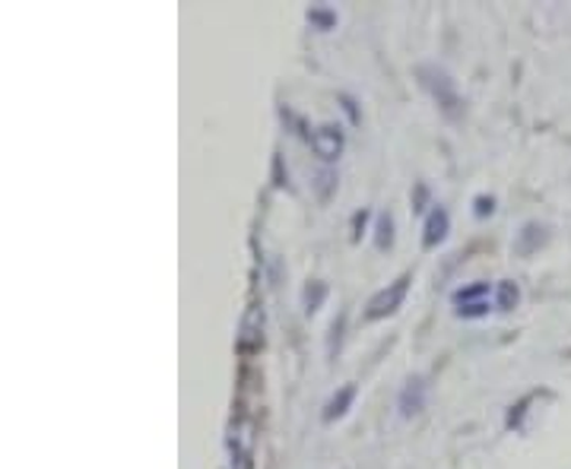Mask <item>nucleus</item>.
<instances>
[{
    "instance_id": "f257e3e1",
    "label": "nucleus",
    "mask_w": 571,
    "mask_h": 469,
    "mask_svg": "<svg viewBox=\"0 0 571 469\" xmlns=\"http://www.w3.org/2000/svg\"><path fill=\"white\" fill-rule=\"evenodd\" d=\"M416 76H419L423 90L438 102V108H442L445 115L460 117V112H464V98L457 93V83L451 80V73L442 71L438 64H419V67H416Z\"/></svg>"
},
{
    "instance_id": "f03ea898",
    "label": "nucleus",
    "mask_w": 571,
    "mask_h": 469,
    "mask_svg": "<svg viewBox=\"0 0 571 469\" xmlns=\"http://www.w3.org/2000/svg\"><path fill=\"white\" fill-rule=\"evenodd\" d=\"M492 292H496V285H489L486 280L470 282V285L457 289V292L451 295L454 314H457V317H464V321H479V317H486V314L496 308Z\"/></svg>"
},
{
    "instance_id": "7ed1b4c3",
    "label": "nucleus",
    "mask_w": 571,
    "mask_h": 469,
    "mask_svg": "<svg viewBox=\"0 0 571 469\" xmlns=\"http://www.w3.org/2000/svg\"><path fill=\"white\" fill-rule=\"evenodd\" d=\"M409 282H413V277L404 273V277H397L394 282H387L381 292H375V295H372V302L365 305V321H384V317L397 314L406 302Z\"/></svg>"
},
{
    "instance_id": "20e7f679",
    "label": "nucleus",
    "mask_w": 571,
    "mask_h": 469,
    "mask_svg": "<svg viewBox=\"0 0 571 469\" xmlns=\"http://www.w3.org/2000/svg\"><path fill=\"white\" fill-rule=\"evenodd\" d=\"M309 143L321 163H336V159L343 156V146H346L343 131H340L336 124H321V127H314L309 134Z\"/></svg>"
},
{
    "instance_id": "39448f33",
    "label": "nucleus",
    "mask_w": 571,
    "mask_h": 469,
    "mask_svg": "<svg viewBox=\"0 0 571 469\" xmlns=\"http://www.w3.org/2000/svg\"><path fill=\"white\" fill-rule=\"evenodd\" d=\"M263 346V308L251 305L241 314V327H238V352L241 355H255Z\"/></svg>"
},
{
    "instance_id": "423d86ee",
    "label": "nucleus",
    "mask_w": 571,
    "mask_h": 469,
    "mask_svg": "<svg viewBox=\"0 0 571 469\" xmlns=\"http://www.w3.org/2000/svg\"><path fill=\"white\" fill-rule=\"evenodd\" d=\"M448 232H451V212L445 207H432L426 212V226H423V248L426 251L438 248L448 238Z\"/></svg>"
},
{
    "instance_id": "0eeeda50",
    "label": "nucleus",
    "mask_w": 571,
    "mask_h": 469,
    "mask_svg": "<svg viewBox=\"0 0 571 469\" xmlns=\"http://www.w3.org/2000/svg\"><path fill=\"white\" fill-rule=\"evenodd\" d=\"M397 406H401V416H404V419L419 416V413L426 409V377H409L404 384V390H401Z\"/></svg>"
},
{
    "instance_id": "6e6552de",
    "label": "nucleus",
    "mask_w": 571,
    "mask_h": 469,
    "mask_svg": "<svg viewBox=\"0 0 571 469\" xmlns=\"http://www.w3.org/2000/svg\"><path fill=\"white\" fill-rule=\"evenodd\" d=\"M547 226H540V222H527L518 238H515V254H521V258H530V254H537L543 244H547Z\"/></svg>"
},
{
    "instance_id": "1a4fd4ad",
    "label": "nucleus",
    "mask_w": 571,
    "mask_h": 469,
    "mask_svg": "<svg viewBox=\"0 0 571 469\" xmlns=\"http://www.w3.org/2000/svg\"><path fill=\"white\" fill-rule=\"evenodd\" d=\"M356 394L359 387L356 384H343L331 399H328V406H324V423H336V419H343L350 409H353V403H356Z\"/></svg>"
},
{
    "instance_id": "9d476101",
    "label": "nucleus",
    "mask_w": 571,
    "mask_h": 469,
    "mask_svg": "<svg viewBox=\"0 0 571 469\" xmlns=\"http://www.w3.org/2000/svg\"><path fill=\"white\" fill-rule=\"evenodd\" d=\"M492 302H496V311H515L521 305V289L515 280H501L492 292Z\"/></svg>"
},
{
    "instance_id": "9b49d317",
    "label": "nucleus",
    "mask_w": 571,
    "mask_h": 469,
    "mask_svg": "<svg viewBox=\"0 0 571 469\" xmlns=\"http://www.w3.org/2000/svg\"><path fill=\"white\" fill-rule=\"evenodd\" d=\"M324 302H328V282H321V280L305 282V289H302V308H305V314L321 311Z\"/></svg>"
},
{
    "instance_id": "f8f14e48",
    "label": "nucleus",
    "mask_w": 571,
    "mask_h": 469,
    "mask_svg": "<svg viewBox=\"0 0 571 469\" xmlns=\"http://www.w3.org/2000/svg\"><path fill=\"white\" fill-rule=\"evenodd\" d=\"M375 248L378 251H391L394 248V216L391 212H378L375 216Z\"/></svg>"
},
{
    "instance_id": "ddd939ff",
    "label": "nucleus",
    "mask_w": 571,
    "mask_h": 469,
    "mask_svg": "<svg viewBox=\"0 0 571 469\" xmlns=\"http://www.w3.org/2000/svg\"><path fill=\"white\" fill-rule=\"evenodd\" d=\"M305 17H309V23L314 25V29H321V32H331L333 25H336V10H331V7H311Z\"/></svg>"
},
{
    "instance_id": "4468645a",
    "label": "nucleus",
    "mask_w": 571,
    "mask_h": 469,
    "mask_svg": "<svg viewBox=\"0 0 571 469\" xmlns=\"http://www.w3.org/2000/svg\"><path fill=\"white\" fill-rule=\"evenodd\" d=\"M333 188H336V175H333L331 168H324V171L318 175V197H321V200H328Z\"/></svg>"
},
{
    "instance_id": "2eb2a0df",
    "label": "nucleus",
    "mask_w": 571,
    "mask_h": 469,
    "mask_svg": "<svg viewBox=\"0 0 571 469\" xmlns=\"http://www.w3.org/2000/svg\"><path fill=\"white\" fill-rule=\"evenodd\" d=\"M496 212V197H486V194H479L474 200V216L476 219H486V216H492Z\"/></svg>"
},
{
    "instance_id": "dca6fc26",
    "label": "nucleus",
    "mask_w": 571,
    "mask_h": 469,
    "mask_svg": "<svg viewBox=\"0 0 571 469\" xmlns=\"http://www.w3.org/2000/svg\"><path fill=\"white\" fill-rule=\"evenodd\" d=\"M343 327H346V314H340V321H333V327H331V343H328V350H333L340 346V340H343Z\"/></svg>"
},
{
    "instance_id": "f3484780",
    "label": "nucleus",
    "mask_w": 571,
    "mask_h": 469,
    "mask_svg": "<svg viewBox=\"0 0 571 469\" xmlns=\"http://www.w3.org/2000/svg\"><path fill=\"white\" fill-rule=\"evenodd\" d=\"M428 207V188L426 185H416L413 190V212H426Z\"/></svg>"
},
{
    "instance_id": "a211bd4d",
    "label": "nucleus",
    "mask_w": 571,
    "mask_h": 469,
    "mask_svg": "<svg viewBox=\"0 0 571 469\" xmlns=\"http://www.w3.org/2000/svg\"><path fill=\"white\" fill-rule=\"evenodd\" d=\"M368 216H372V212H368V210H359L356 216H353V229H356V232H353V241H359V238H362V229H365Z\"/></svg>"
},
{
    "instance_id": "6ab92c4d",
    "label": "nucleus",
    "mask_w": 571,
    "mask_h": 469,
    "mask_svg": "<svg viewBox=\"0 0 571 469\" xmlns=\"http://www.w3.org/2000/svg\"><path fill=\"white\" fill-rule=\"evenodd\" d=\"M340 102H343V112L350 115V121H353V124H359V108H356V102H353L350 95H340Z\"/></svg>"
}]
</instances>
